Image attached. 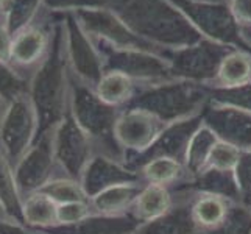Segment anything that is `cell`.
Instances as JSON below:
<instances>
[{
	"label": "cell",
	"mask_w": 251,
	"mask_h": 234,
	"mask_svg": "<svg viewBox=\"0 0 251 234\" xmlns=\"http://www.w3.org/2000/svg\"><path fill=\"white\" fill-rule=\"evenodd\" d=\"M239 25H251V0H228Z\"/></svg>",
	"instance_id": "83f0119b"
},
{
	"label": "cell",
	"mask_w": 251,
	"mask_h": 234,
	"mask_svg": "<svg viewBox=\"0 0 251 234\" xmlns=\"http://www.w3.org/2000/svg\"><path fill=\"white\" fill-rule=\"evenodd\" d=\"M92 206L88 202H72V203H63L56 208V222L58 227H75L88 222L91 217H94Z\"/></svg>",
	"instance_id": "cb8c5ba5"
},
{
	"label": "cell",
	"mask_w": 251,
	"mask_h": 234,
	"mask_svg": "<svg viewBox=\"0 0 251 234\" xmlns=\"http://www.w3.org/2000/svg\"><path fill=\"white\" fill-rule=\"evenodd\" d=\"M164 122L159 116L145 108H129L114 119L112 133L119 144L131 149H145L161 134Z\"/></svg>",
	"instance_id": "8fae6325"
},
{
	"label": "cell",
	"mask_w": 251,
	"mask_h": 234,
	"mask_svg": "<svg viewBox=\"0 0 251 234\" xmlns=\"http://www.w3.org/2000/svg\"><path fill=\"white\" fill-rule=\"evenodd\" d=\"M134 89L136 81L120 71H105L94 88L103 105L114 109L131 102L134 99Z\"/></svg>",
	"instance_id": "2e32d148"
},
{
	"label": "cell",
	"mask_w": 251,
	"mask_h": 234,
	"mask_svg": "<svg viewBox=\"0 0 251 234\" xmlns=\"http://www.w3.org/2000/svg\"><path fill=\"white\" fill-rule=\"evenodd\" d=\"M6 106H8V100L3 97L2 94H0V122H2V117H3V114H5Z\"/></svg>",
	"instance_id": "f1b7e54d"
},
{
	"label": "cell",
	"mask_w": 251,
	"mask_h": 234,
	"mask_svg": "<svg viewBox=\"0 0 251 234\" xmlns=\"http://www.w3.org/2000/svg\"><path fill=\"white\" fill-rule=\"evenodd\" d=\"M200 99V95L195 92V88L190 83L176 81L166 83L161 88L150 89L149 92L137 97V106L145 108L164 120V112L183 111L195 106V103Z\"/></svg>",
	"instance_id": "7c38bea8"
},
{
	"label": "cell",
	"mask_w": 251,
	"mask_h": 234,
	"mask_svg": "<svg viewBox=\"0 0 251 234\" xmlns=\"http://www.w3.org/2000/svg\"><path fill=\"white\" fill-rule=\"evenodd\" d=\"M83 30L97 42L114 49H134V50H147L158 53L166 58V53L149 44L147 41L139 38L137 34L120 19L117 13L111 8H89V10H80L72 13ZM167 59V58H166Z\"/></svg>",
	"instance_id": "8992f818"
},
{
	"label": "cell",
	"mask_w": 251,
	"mask_h": 234,
	"mask_svg": "<svg viewBox=\"0 0 251 234\" xmlns=\"http://www.w3.org/2000/svg\"><path fill=\"white\" fill-rule=\"evenodd\" d=\"M51 41H53V25L46 27L36 22L17 33L13 38L11 46V67L25 78H30L47 56Z\"/></svg>",
	"instance_id": "30bf717a"
},
{
	"label": "cell",
	"mask_w": 251,
	"mask_h": 234,
	"mask_svg": "<svg viewBox=\"0 0 251 234\" xmlns=\"http://www.w3.org/2000/svg\"><path fill=\"white\" fill-rule=\"evenodd\" d=\"M55 125L42 130L36 142L14 166V175L22 198L39 190L49 180L56 177L58 169L55 158Z\"/></svg>",
	"instance_id": "ba28073f"
},
{
	"label": "cell",
	"mask_w": 251,
	"mask_h": 234,
	"mask_svg": "<svg viewBox=\"0 0 251 234\" xmlns=\"http://www.w3.org/2000/svg\"><path fill=\"white\" fill-rule=\"evenodd\" d=\"M251 84V52L232 49L223 56L211 86L214 89H234Z\"/></svg>",
	"instance_id": "4fadbf2b"
},
{
	"label": "cell",
	"mask_w": 251,
	"mask_h": 234,
	"mask_svg": "<svg viewBox=\"0 0 251 234\" xmlns=\"http://www.w3.org/2000/svg\"><path fill=\"white\" fill-rule=\"evenodd\" d=\"M58 205L41 190L27 194L22 198L21 219L25 227L31 230H51L58 227L56 222Z\"/></svg>",
	"instance_id": "9a60e30c"
},
{
	"label": "cell",
	"mask_w": 251,
	"mask_h": 234,
	"mask_svg": "<svg viewBox=\"0 0 251 234\" xmlns=\"http://www.w3.org/2000/svg\"><path fill=\"white\" fill-rule=\"evenodd\" d=\"M232 50L228 46L203 39L198 44L169 52L167 61L170 77L184 81H206L214 80L223 56Z\"/></svg>",
	"instance_id": "52a82bcc"
},
{
	"label": "cell",
	"mask_w": 251,
	"mask_h": 234,
	"mask_svg": "<svg viewBox=\"0 0 251 234\" xmlns=\"http://www.w3.org/2000/svg\"><path fill=\"white\" fill-rule=\"evenodd\" d=\"M25 91H28V78H25L11 66L0 63V94L10 102Z\"/></svg>",
	"instance_id": "484cf974"
},
{
	"label": "cell",
	"mask_w": 251,
	"mask_h": 234,
	"mask_svg": "<svg viewBox=\"0 0 251 234\" xmlns=\"http://www.w3.org/2000/svg\"><path fill=\"white\" fill-rule=\"evenodd\" d=\"M137 36L166 53L198 44L204 38L170 0H114L111 5Z\"/></svg>",
	"instance_id": "6da1fadb"
},
{
	"label": "cell",
	"mask_w": 251,
	"mask_h": 234,
	"mask_svg": "<svg viewBox=\"0 0 251 234\" xmlns=\"http://www.w3.org/2000/svg\"><path fill=\"white\" fill-rule=\"evenodd\" d=\"M21 208L22 194L16 181L14 167L0 150V209L8 217L22 222Z\"/></svg>",
	"instance_id": "d6986e66"
},
{
	"label": "cell",
	"mask_w": 251,
	"mask_h": 234,
	"mask_svg": "<svg viewBox=\"0 0 251 234\" xmlns=\"http://www.w3.org/2000/svg\"><path fill=\"white\" fill-rule=\"evenodd\" d=\"M172 208V198L166 186L159 184H147L139 190L134 198L131 211L136 219L144 222H153L164 214H167Z\"/></svg>",
	"instance_id": "e0dca14e"
},
{
	"label": "cell",
	"mask_w": 251,
	"mask_h": 234,
	"mask_svg": "<svg viewBox=\"0 0 251 234\" xmlns=\"http://www.w3.org/2000/svg\"><path fill=\"white\" fill-rule=\"evenodd\" d=\"M44 10L42 0H8L0 13L13 38L22 30L36 24L38 17Z\"/></svg>",
	"instance_id": "ac0fdd59"
},
{
	"label": "cell",
	"mask_w": 251,
	"mask_h": 234,
	"mask_svg": "<svg viewBox=\"0 0 251 234\" xmlns=\"http://www.w3.org/2000/svg\"><path fill=\"white\" fill-rule=\"evenodd\" d=\"M137 194L139 190L133 184H108L91 195L89 203L95 215H117L133 206Z\"/></svg>",
	"instance_id": "5bb4252c"
},
{
	"label": "cell",
	"mask_w": 251,
	"mask_h": 234,
	"mask_svg": "<svg viewBox=\"0 0 251 234\" xmlns=\"http://www.w3.org/2000/svg\"><path fill=\"white\" fill-rule=\"evenodd\" d=\"M11 46L13 34L8 30L3 17L0 16V63L11 66Z\"/></svg>",
	"instance_id": "4316f807"
},
{
	"label": "cell",
	"mask_w": 251,
	"mask_h": 234,
	"mask_svg": "<svg viewBox=\"0 0 251 234\" xmlns=\"http://www.w3.org/2000/svg\"><path fill=\"white\" fill-rule=\"evenodd\" d=\"M97 46L101 52L103 61H105V71L125 72L134 81L172 78L169 61L158 53L134 49H114L105 44Z\"/></svg>",
	"instance_id": "9c48e42d"
},
{
	"label": "cell",
	"mask_w": 251,
	"mask_h": 234,
	"mask_svg": "<svg viewBox=\"0 0 251 234\" xmlns=\"http://www.w3.org/2000/svg\"><path fill=\"white\" fill-rule=\"evenodd\" d=\"M228 217V203L223 197L204 194L197 198L192 206V220L201 230H215L222 227Z\"/></svg>",
	"instance_id": "ffe728a7"
},
{
	"label": "cell",
	"mask_w": 251,
	"mask_h": 234,
	"mask_svg": "<svg viewBox=\"0 0 251 234\" xmlns=\"http://www.w3.org/2000/svg\"><path fill=\"white\" fill-rule=\"evenodd\" d=\"M240 162V149L225 139L215 141L207 153L204 167L217 172H234Z\"/></svg>",
	"instance_id": "603a6c76"
},
{
	"label": "cell",
	"mask_w": 251,
	"mask_h": 234,
	"mask_svg": "<svg viewBox=\"0 0 251 234\" xmlns=\"http://www.w3.org/2000/svg\"><path fill=\"white\" fill-rule=\"evenodd\" d=\"M183 175V166L170 156H159L147 162L142 169V177L149 184L169 186L178 181Z\"/></svg>",
	"instance_id": "7402d4cb"
},
{
	"label": "cell",
	"mask_w": 251,
	"mask_h": 234,
	"mask_svg": "<svg viewBox=\"0 0 251 234\" xmlns=\"http://www.w3.org/2000/svg\"><path fill=\"white\" fill-rule=\"evenodd\" d=\"M69 92L71 72L66 58L63 24L58 16L49 53L28 78V94L39 112L42 130L56 125L67 114Z\"/></svg>",
	"instance_id": "7a4b0ae2"
},
{
	"label": "cell",
	"mask_w": 251,
	"mask_h": 234,
	"mask_svg": "<svg viewBox=\"0 0 251 234\" xmlns=\"http://www.w3.org/2000/svg\"><path fill=\"white\" fill-rule=\"evenodd\" d=\"M6 2H8V0H0V13H2V10H3V8H5Z\"/></svg>",
	"instance_id": "4dcf8cb0"
},
{
	"label": "cell",
	"mask_w": 251,
	"mask_h": 234,
	"mask_svg": "<svg viewBox=\"0 0 251 234\" xmlns=\"http://www.w3.org/2000/svg\"><path fill=\"white\" fill-rule=\"evenodd\" d=\"M42 2H44V11L59 16L89 8H111L114 0H42Z\"/></svg>",
	"instance_id": "d4e9b609"
},
{
	"label": "cell",
	"mask_w": 251,
	"mask_h": 234,
	"mask_svg": "<svg viewBox=\"0 0 251 234\" xmlns=\"http://www.w3.org/2000/svg\"><path fill=\"white\" fill-rule=\"evenodd\" d=\"M190 2H228V0H190Z\"/></svg>",
	"instance_id": "f546056e"
},
{
	"label": "cell",
	"mask_w": 251,
	"mask_h": 234,
	"mask_svg": "<svg viewBox=\"0 0 251 234\" xmlns=\"http://www.w3.org/2000/svg\"><path fill=\"white\" fill-rule=\"evenodd\" d=\"M3 217H8V215H5V214L2 212V209H0V220H2Z\"/></svg>",
	"instance_id": "1f68e13d"
},
{
	"label": "cell",
	"mask_w": 251,
	"mask_h": 234,
	"mask_svg": "<svg viewBox=\"0 0 251 234\" xmlns=\"http://www.w3.org/2000/svg\"><path fill=\"white\" fill-rule=\"evenodd\" d=\"M64 33V49L69 72L78 81L95 88L101 75L105 74V61L95 41L83 30L76 17L59 14Z\"/></svg>",
	"instance_id": "5b68a950"
},
{
	"label": "cell",
	"mask_w": 251,
	"mask_h": 234,
	"mask_svg": "<svg viewBox=\"0 0 251 234\" xmlns=\"http://www.w3.org/2000/svg\"><path fill=\"white\" fill-rule=\"evenodd\" d=\"M170 2L183 11L204 39L219 42L231 49L247 50L240 38V25L228 2H190V0H170Z\"/></svg>",
	"instance_id": "277c9868"
},
{
	"label": "cell",
	"mask_w": 251,
	"mask_h": 234,
	"mask_svg": "<svg viewBox=\"0 0 251 234\" xmlns=\"http://www.w3.org/2000/svg\"><path fill=\"white\" fill-rule=\"evenodd\" d=\"M39 190L42 194H46L49 198H51L56 205L89 200V195L86 192L84 186L81 184V181L67 175L53 177Z\"/></svg>",
	"instance_id": "44dd1931"
},
{
	"label": "cell",
	"mask_w": 251,
	"mask_h": 234,
	"mask_svg": "<svg viewBox=\"0 0 251 234\" xmlns=\"http://www.w3.org/2000/svg\"><path fill=\"white\" fill-rule=\"evenodd\" d=\"M42 131L39 112L28 91L21 92L8 102L0 122V150L14 167Z\"/></svg>",
	"instance_id": "3957f363"
}]
</instances>
